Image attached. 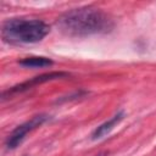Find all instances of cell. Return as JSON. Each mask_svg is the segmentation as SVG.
Returning <instances> with one entry per match:
<instances>
[{
	"label": "cell",
	"mask_w": 156,
	"mask_h": 156,
	"mask_svg": "<svg viewBox=\"0 0 156 156\" xmlns=\"http://www.w3.org/2000/svg\"><path fill=\"white\" fill-rule=\"evenodd\" d=\"M57 27L66 35L88 37L111 32L113 21L102 10L88 6L65 12L57 20Z\"/></svg>",
	"instance_id": "cell-1"
},
{
	"label": "cell",
	"mask_w": 156,
	"mask_h": 156,
	"mask_svg": "<svg viewBox=\"0 0 156 156\" xmlns=\"http://www.w3.org/2000/svg\"><path fill=\"white\" fill-rule=\"evenodd\" d=\"M50 32L49 24L40 20L11 18L2 23L1 37L10 44H33L43 40Z\"/></svg>",
	"instance_id": "cell-2"
},
{
	"label": "cell",
	"mask_w": 156,
	"mask_h": 156,
	"mask_svg": "<svg viewBox=\"0 0 156 156\" xmlns=\"http://www.w3.org/2000/svg\"><path fill=\"white\" fill-rule=\"evenodd\" d=\"M49 119V116L45 115V113H41V115H37L34 117H32L29 121L17 126L12 132L11 134L7 136L6 139V147L7 149H16L26 138V135L32 132L33 129L38 128L39 126H41L44 122H46Z\"/></svg>",
	"instance_id": "cell-3"
},
{
	"label": "cell",
	"mask_w": 156,
	"mask_h": 156,
	"mask_svg": "<svg viewBox=\"0 0 156 156\" xmlns=\"http://www.w3.org/2000/svg\"><path fill=\"white\" fill-rule=\"evenodd\" d=\"M68 76L69 74L67 72H50V73H44V74L37 76V77L32 78L30 80L23 82L21 84H17V85H15V87L2 91V99H6L7 96L10 98V95H13V94H18V93L26 91V90L30 89L34 85H38V84H41V83H45V82H49V80H55V79L65 78V77H68Z\"/></svg>",
	"instance_id": "cell-4"
},
{
	"label": "cell",
	"mask_w": 156,
	"mask_h": 156,
	"mask_svg": "<svg viewBox=\"0 0 156 156\" xmlns=\"http://www.w3.org/2000/svg\"><path fill=\"white\" fill-rule=\"evenodd\" d=\"M124 118V111H118L115 116H112L110 119H107L106 122H104L102 124H100L91 134V139L96 140V139H101L105 135H107L122 119Z\"/></svg>",
	"instance_id": "cell-5"
},
{
	"label": "cell",
	"mask_w": 156,
	"mask_h": 156,
	"mask_svg": "<svg viewBox=\"0 0 156 156\" xmlns=\"http://www.w3.org/2000/svg\"><path fill=\"white\" fill-rule=\"evenodd\" d=\"M18 63L27 68H43V67L52 66L54 61L51 58L44 57V56H30V57L20 60Z\"/></svg>",
	"instance_id": "cell-6"
},
{
	"label": "cell",
	"mask_w": 156,
	"mask_h": 156,
	"mask_svg": "<svg viewBox=\"0 0 156 156\" xmlns=\"http://www.w3.org/2000/svg\"><path fill=\"white\" fill-rule=\"evenodd\" d=\"M107 154L106 152H100V154H98V155H95V156H106Z\"/></svg>",
	"instance_id": "cell-7"
}]
</instances>
